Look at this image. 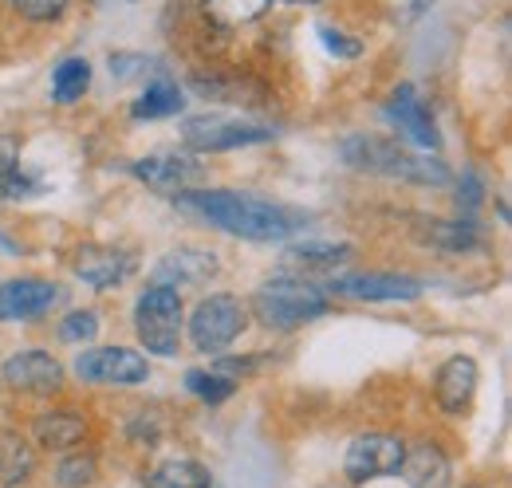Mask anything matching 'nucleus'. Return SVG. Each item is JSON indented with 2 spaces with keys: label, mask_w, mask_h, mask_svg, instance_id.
<instances>
[{
  "label": "nucleus",
  "mask_w": 512,
  "mask_h": 488,
  "mask_svg": "<svg viewBox=\"0 0 512 488\" xmlns=\"http://www.w3.org/2000/svg\"><path fill=\"white\" fill-rule=\"evenodd\" d=\"M178 209L245 241H284L288 233L300 229V217L288 213L284 205L260 201L249 193H229V189H190L178 197Z\"/></svg>",
  "instance_id": "nucleus-1"
},
{
  "label": "nucleus",
  "mask_w": 512,
  "mask_h": 488,
  "mask_svg": "<svg viewBox=\"0 0 512 488\" xmlns=\"http://www.w3.org/2000/svg\"><path fill=\"white\" fill-rule=\"evenodd\" d=\"M343 162L367 174H383V178H402V182H422V185H446L449 170L438 158H418L410 150H402L390 138H375V134H359L343 142Z\"/></svg>",
  "instance_id": "nucleus-2"
},
{
  "label": "nucleus",
  "mask_w": 512,
  "mask_h": 488,
  "mask_svg": "<svg viewBox=\"0 0 512 488\" xmlns=\"http://www.w3.org/2000/svg\"><path fill=\"white\" fill-rule=\"evenodd\" d=\"M134 331L142 347L158 359H174L182 347V296L178 288H146L134 307Z\"/></svg>",
  "instance_id": "nucleus-3"
},
{
  "label": "nucleus",
  "mask_w": 512,
  "mask_h": 488,
  "mask_svg": "<svg viewBox=\"0 0 512 488\" xmlns=\"http://www.w3.org/2000/svg\"><path fill=\"white\" fill-rule=\"evenodd\" d=\"M253 307L264 327L292 331L300 323L327 315V296L316 284H304V280H268L253 296Z\"/></svg>",
  "instance_id": "nucleus-4"
},
{
  "label": "nucleus",
  "mask_w": 512,
  "mask_h": 488,
  "mask_svg": "<svg viewBox=\"0 0 512 488\" xmlns=\"http://www.w3.org/2000/svg\"><path fill=\"white\" fill-rule=\"evenodd\" d=\"M245 331V304L237 300V296H209V300H201L197 311H193L190 319V335H193V347L197 351H221V347H229L237 335Z\"/></svg>",
  "instance_id": "nucleus-5"
},
{
  "label": "nucleus",
  "mask_w": 512,
  "mask_h": 488,
  "mask_svg": "<svg viewBox=\"0 0 512 488\" xmlns=\"http://www.w3.org/2000/svg\"><path fill=\"white\" fill-rule=\"evenodd\" d=\"M75 374L99 386H138L150 378V366L138 351H127V347H95L79 355Z\"/></svg>",
  "instance_id": "nucleus-6"
},
{
  "label": "nucleus",
  "mask_w": 512,
  "mask_h": 488,
  "mask_svg": "<svg viewBox=\"0 0 512 488\" xmlns=\"http://www.w3.org/2000/svg\"><path fill=\"white\" fill-rule=\"evenodd\" d=\"M402 457H406V445H402L394 433H363V437L351 441L343 469H347V477L359 485V481H375V477L398 473Z\"/></svg>",
  "instance_id": "nucleus-7"
},
{
  "label": "nucleus",
  "mask_w": 512,
  "mask_h": 488,
  "mask_svg": "<svg viewBox=\"0 0 512 488\" xmlns=\"http://www.w3.org/2000/svg\"><path fill=\"white\" fill-rule=\"evenodd\" d=\"M268 134H272L268 126H249V122H233V119H193L182 130L186 146L197 150V154H221V150L253 146V142H264Z\"/></svg>",
  "instance_id": "nucleus-8"
},
{
  "label": "nucleus",
  "mask_w": 512,
  "mask_h": 488,
  "mask_svg": "<svg viewBox=\"0 0 512 488\" xmlns=\"http://www.w3.org/2000/svg\"><path fill=\"white\" fill-rule=\"evenodd\" d=\"M335 296H347V300H418L422 296V284L414 276H402V272H367V276H339L327 284Z\"/></svg>",
  "instance_id": "nucleus-9"
},
{
  "label": "nucleus",
  "mask_w": 512,
  "mask_h": 488,
  "mask_svg": "<svg viewBox=\"0 0 512 488\" xmlns=\"http://www.w3.org/2000/svg\"><path fill=\"white\" fill-rule=\"evenodd\" d=\"M134 178H142L158 193H178L182 197L205 178V170L193 158H182V154H150V158L134 162Z\"/></svg>",
  "instance_id": "nucleus-10"
},
{
  "label": "nucleus",
  "mask_w": 512,
  "mask_h": 488,
  "mask_svg": "<svg viewBox=\"0 0 512 488\" xmlns=\"http://www.w3.org/2000/svg\"><path fill=\"white\" fill-rule=\"evenodd\" d=\"M60 300V288L48 280H4L0 284V323L40 319Z\"/></svg>",
  "instance_id": "nucleus-11"
},
{
  "label": "nucleus",
  "mask_w": 512,
  "mask_h": 488,
  "mask_svg": "<svg viewBox=\"0 0 512 488\" xmlns=\"http://www.w3.org/2000/svg\"><path fill=\"white\" fill-rule=\"evenodd\" d=\"M4 382L24 394H56L64 386V366L44 351H24L4 363Z\"/></svg>",
  "instance_id": "nucleus-12"
},
{
  "label": "nucleus",
  "mask_w": 512,
  "mask_h": 488,
  "mask_svg": "<svg viewBox=\"0 0 512 488\" xmlns=\"http://www.w3.org/2000/svg\"><path fill=\"white\" fill-rule=\"evenodd\" d=\"M386 119L394 122L414 146H422V150H438V146H442V134H438V126H434V115L422 107V99H418L414 87H398V91H394V99H390V107H386Z\"/></svg>",
  "instance_id": "nucleus-13"
},
{
  "label": "nucleus",
  "mask_w": 512,
  "mask_h": 488,
  "mask_svg": "<svg viewBox=\"0 0 512 488\" xmlns=\"http://www.w3.org/2000/svg\"><path fill=\"white\" fill-rule=\"evenodd\" d=\"M217 272V256L201 252V248H174L158 260L154 268V284L162 288H178V284H205Z\"/></svg>",
  "instance_id": "nucleus-14"
},
{
  "label": "nucleus",
  "mask_w": 512,
  "mask_h": 488,
  "mask_svg": "<svg viewBox=\"0 0 512 488\" xmlns=\"http://www.w3.org/2000/svg\"><path fill=\"white\" fill-rule=\"evenodd\" d=\"M473 390H477V363L457 355L438 370V382H434V398L446 414H465L469 402H473Z\"/></svg>",
  "instance_id": "nucleus-15"
},
{
  "label": "nucleus",
  "mask_w": 512,
  "mask_h": 488,
  "mask_svg": "<svg viewBox=\"0 0 512 488\" xmlns=\"http://www.w3.org/2000/svg\"><path fill=\"white\" fill-rule=\"evenodd\" d=\"M75 272L91 284V288H119L134 272V260L119 248H79L75 256Z\"/></svg>",
  "instance_id": "nucleus-16"
},
{
  "label": "nucleus",
  "mask_w": 512,
  "mask_h": 488,
  "mask_svg": "<svg viewBox=\"0 0 512 488\" xmlns=\"http://www.w3.org/2000/svg\"><path fill=\"white\" fill-rule=\"evenodd\" d=\"M402 477L410 488H446L449 485V461L438 445H418L414 453L402 457Z\"/></svg>",
  "instance_id": "nucleus-17"
},
{
  "label": "nucleus",
  "mask_w": 512,
  "mask_h": 488,
  "mask_svg": "<svg viewBox=\"0 0 512 488\" xmlns=\"http://www.w3.org/2000/svg\"><path fill=\"white\" fill-rule=\"evenodd\" d=\"M83 433H87V426L75 414H44L36 422V441L44 449H71L83 441Z\"/></svg>",
  "instance_id": "nucleus-18"
},
{
  "label": "nucleus",
  "mask_w": 512,
  "mask_h": 488,
  "mask_svg": "<svg viewBox=\"0 0 512 488\" xmlns=\"http://www.w3.org/2000/svg\"><path fill=\"white\" fill-rule=\"evenodd\" d=\"M186 107V99H182V91L174 87V83H154V87H146V95L130 107V115L134 119H166V115H178Z\"/></svg>",
  "instance_id": "nucleus-19"
},
{
  "label": "nucleus",
  "mask_w": 512,
  "mask_h": 488,
  "mask_svg": "<svg viewBox=\"0 0 512 488\" xmlns=\"http://www.w3.org/2000/svg\"><path fill=\"white\" fill-rule=\"evenodd\" d=\"M87 87H91V63L79 60V56H71V60H64L52 71V95H56V103L83 99Z\"/></svg>",
  "instance_id": "nucleus-20"
},
{
  "label": "nucleus",
  "mask_w": 512,
  "mask_h": 488,
  "mask_svg": "<svg viewBox=\"0 0 512 488\" xmlns=\"http://www.w3.org/2000/svg\"><path fill=\"white\" fill-rule=\"evenodd\" d=\"M32 465H36V457H32V449L20 437H0V481L4 485L28 481Z\"/></svg>",
  "instance_id": "nucleus-21"
},
{
  "label": "nucleus",
  "mask_w": 512,
  "mask_h": 488,
  "mask_svg": "<svg viewBox=\"0 0 512 488\" xmlns=\"http://www.w3.org/2000/svg\"><path fill=\"white\" fill-rule=\"evenodd\" d=\"M209 485H213V477L197 461H166L154 473V488H209Z\"/></svg>",
  "instance_id": "nucleus-22"
},
{
  "label": "nucleus",
  "mask_w": 512,
  "mask_h": 488,
  "mask_svg": "<svg viewBox=\"0 0 512 488\" xmlns=\"http://www.w3.org/2000/svg\"><path fill=\"white\" fill-rule=\"evenodd\" d=\"M268 4H272V0H205V12H209L217 24L237 28V24H249L256 16H264Z\"/></svg>",
  "instance_id": "nucleus-23"
},
{
  "label": "nucleus",
  "mask_w": 512,
  "mask_h": 488,
  "mask_svg": "<svg viewBox=\"0 0 512 488\" xmlns=\"http://www.w3.org/2000/svg\"><path fill=\"white\" fill-rule=\"evenodd\" d=\"M351 256V248L347 244H292L288 248V264H304V268H331V264H339V260H347Z\"/></svg>",
  "instance_id": "nucleus-24"
},
{
  "label": "nucleus",
  "mask_w": 512,
  "mask_h": 488,
  "mask_svg": "<svg viewBox=\"0 0 512 488\" xmlns=\"http://www.w3.org/2000/svg\"><path fill=\"white\" fill-rule=\"evenodd\" d=\"M186 386H190L197 398H205V402H225L233 394V378H225L221 370H190L186 374Z\"/></svg>",
  "instance_id": "nucleus-25"
},
{
  "label": "nucleus",
  "mask_w": 512,
  "mask_h": 488,
  "mask_svg": "<svg viewBox=\"0 0 512 488\" xmlns=\"http://www.w3.org/2000/svg\"><path fill=\"white\" fill-rule=\"evenodd\" d=\"M91 481H95V457H87V453L67 457L56 469V485L60 488H87Z\"/></svg>",
  "instance_id": "nucleus-26"
},
{
  "label": "nucleus",
  "mask_w": 512,
  "mask_h": 488,
  "mask_svg": "<svg viewBox=\"0 0 512 488\" xmlns=\"http://www.w3.org/2000/svg\"><path fill=\"white\" fill-rule=\"evenodd\" d=\"M95 331H99L95 311H71L64 323H60V339H64V343H91Z\"/></svg>",
  "instance_id": "nucleus-27"
},
{
  "label": "nucleus",
  "mask_w": 512,
  "mask_h": 488,
  "mask_svg": "<svg viewBox=\"0 0 512 488\" xmlns=\"http://www.w3.org/2000/svg\"><path fill=\"white\" fill-rule=\"evenodd\" d=\"M16 4V12L20 16H28V20H56L60 12L67 8V0H12Z\"/></svg>",
  "instance_id": "nucleus-28"
},
{
  "label": "nucleus",
  "mask_w": 512,
  "mask_h": 488,
  "mask_svg": "<svg viewBox=\"0 0 512 488\" xmlns=\"http://www.w3.org/2000/svg\"><path fill=\"white\" fill-rule=\"evenodd\" d=\"M320 40L335 52V56H347V60H351V56H359V44H355V40H343L335 28H320Z\"/></svg>",
  "instance_id": "nucleus-29"
},
{
  "label": "nucleus",
  "mask_w": 512,
  "mask_h": 488,
  "mask_svg": "<svg viewBox=\"0 0 512 488\" xmlns=\"http://www.w3.org/2000/svg\"><path fill=\"white\" fill-rule=\"evenodd\" d=\"M284 4H320V0H284Z\"/></svg>",
  "instance_id": "nucleus-30"
},
{
  "label": "nucleus",
  "mask_w": 512,
  "mask_h": 488,
  "mask_svg": "<svg viewBox=\"0 0 512 488\" xmlns=\"http://www.w3.org/2000/svg\"><path fill=\"white\" fill-rule=\"evenodd\" d=\"M99 4H130V0H99Z\"/></svg>",
  "instance_id": "nucleus-31"
}]
</instances>
